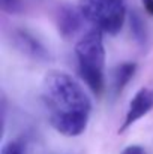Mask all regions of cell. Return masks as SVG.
I'll return each mask as SVG.
<instances>
[{
  "label": "cell",
  "mask_w": 153,
  "mask_h": 154,
  "mask_svg": "<svg viewBox=\"0 0 153 154\" xmlns=\"http://www.w3.org/2000/svg\"><path fill=\"white\" fill-rule=\"evenodd\" d=\"M42 99L53 129L63 136L75 138L89 124L92 102L83 85L69 73L53 70L42 82Z\"/></svg>",
  "instance_id": "6da1fadb"
},
{
  "label": "cell",
  "mask_w": 153,
  "mask_h": 154,
  "mask_svg": "<svg viewBox=\"0 0 153 154\" xmlns=\"http://www.w3.org/2000/svg\"><path fill=\"white\" fill-rule=\"evenodd\" d=\"M81 20L83 15L80 9L71 8V6H63L59 12V33L65 38L69 39L71 36H75V33L81 29Z\"/></svg>",
  "instance_id": "5b68a950"
},
{
  "label": "cell",
  "mask_w": 153,
  "mask_h": 154,
  "mask_svg": "<svg viewBox=\"0 0 153 154\" xmlns=\"http://www.w3.org/2000/svg\"><path fill=\"white\" fill-rule=\"evenodd\" d=\"M0 154H26V147L20 141H9L2 147Z\"/></svg>",
  "instance_id": "ba28073f"
},
{
  "label": "cell",
  "mask_w": 153,
  "mask_h": 154,
  "mask_svg": "<svg viewBox=\"0 0 153 154\" xmlns=\"http://www.w3.org/2000/svg\"><path fill=\"white\" fill-rule=\"evenodd\" d=\"M135 70H137V64L134 61H125L114 69V72H113V87H114L116 93H120L126 87V84L134 78Z\"/></svg>",
  "instance_id": "52a82bcc"
},
{
  "label": "cell",
  "mask_w": 153,
  "mask_h": 154,
  "mask_svg": "<svg viewBox=\"0 0 153 154\" xmlns=\"http://www.w3.org/2000/svg\"><path fill=\"white\" fill-rule=\"evenodd\" d=\"M141 2H143V6H144L146 12L153 17V0H141Z\"/></svg>",
  "instance_id": "8fae6325"
},
{
  "label": "cell",
  "mask_w": 153,
  "mask_h": 154,
  "mask_svg": "<svg viewBox=\"0 0 153 154\" xmlns=\"http://www.w3.org/2000/svg\"><path fill=\"white\" fill-rule=\"evenodd\" d=\"M153 108V91L149 88H141L135 93V96L132 97V100L129 102L126 115H125V121L122 123L119 133H123L125 130H128L132 124H135L140 118H143L146 114L150 112Z\"/></svg>",
  "instance_id": "277c9868"
},
{
  "label": "cell",
  "mask_w": 153,
  "mask_h": 154,
  "mask_svg": "<svg viewBox=\"0 0 153 154\" xmlns=\"http://www.w3.org/2000/svg\"><path fill=\"white\" fill-rule=\"evenodd\" d=\"M78 9L86 21L108 35L119 33L126 20L125 0H80Z\"/></svg>",
  "instance_id": "3957f363"
},
{
  "label": "cell",
  "mask_w": 153,
  "mask_h": 154,
  "mask_svg": "<svg viewBox=\"0 0 153 154\" xmlns=\"http://www.w3.org/2000/svg\"><path fill=\"white\" fill-rule=\"evenodd\" d=\"M120 154H146V150L141 145H128Z\"/></svg>",
  "instance_id": "30bf717a"
},
{
  "label": "cell",
  "mask_w": 153,
  "mask_h": 154,
  "mask_svg": "<svg viewBox=\"0 0 153 154\" xmlns=\"http://www.w3.org/2000/svg\"><path fill=\"white\" fill-rule=\"evenodd\" d=\"M78 70L86 85L101 94L105 87V47L99 29H90L75 45Z\"/></svg>",
  "instance_id": "7a4b0ae2"
},
{
  "label": "cell",
  "mask_w": 153,
  "mask_h": 154,
  "mask_svg": "<svg viewBox=\"0 0 153 154\" xmlns=\"http://www.w3.org/2000/svg\"><path fill=\"white\" fill-rule=\"evenodd\" d=\"M15 41H17V47L23 52H26L29 57H32V58L44 60V58L48 57L47 48L41 44V41H38L35 36H32L26 30L15 32Z\"/></svg>",
  "instance_id": "8992f818"
},
{
  "label": "cell",
  "mask_w": 153,
  "mask_h": 154,
  "mask_svg": "<svg viewBox=\"0 0 153 154\" xmlns=\"http://www.w3.org/2000/svg\"><path fill=\"white\" fill-rule=\"evenodd\" d=\"M0 5L8 14H17L21 11V0H0Z\"/></svg>",
  "instance_id": "9c48e42d"
}]
</instances>
